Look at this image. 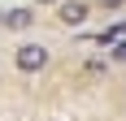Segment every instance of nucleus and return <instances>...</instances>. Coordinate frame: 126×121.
<instances>
[{
	"label": "nucleus",
	"mask_w": 126,
	"mask_h": 121,
	"mask_svg": "<svg viewBox=\"0 0 126 121\" xmlns=\"http://www.w3.org/2000/svg\"><path fill=\"white\" fill-rule=\"evenodd\" d=\"M104 48H109V60H126V35L113 39V43H104Z\"/></svg>",
	"instance_id": "4"
},
{
	"label": "nucleus",
	"mask_w": 126,
	"mask_h": 121,
	"mask_svg": "<svg viewBox=\"0 0 126 121\" xmlns=\"http://www.w3.org/2000/svg\"><path fill=\"white\" fill-rule=\"evenodd\" d=\"M13 65H17L22 73H39L44 65H48V48H44V43H22V48L13 52Z\"/></svg>",
	"instance_id": "1"
},
{
	"label": "nucleus",
	"mask_w": 126,
	"mask_h": 121,
	"mask_svg": "<svg viewBox=\"0 0 126 121\" xmlns=\"http://www.w3.org/2000/svg\"><path fill=\"white\" fill-rule=\"evenodd\" d=\"M87 0H57V17H61L65 26H83L87 22Z\"/></svg>",
	"instance_id": "2"
},
{
	"label": "nucleus",
	"mask_w": 126,
	"mask_h": 121,
	"mask_svg": "<svg viewBox=\"0 0 126 121\" xmlns=\"http://www.w3.org/2000/svg\"><path fill=\"white\" fill-rule=\"evenodd\" d=\"M0 22L9 30H26V26H35V13L31 9H9V13H0Z\"/></svg>",
	"instance_id": "3"
},
{
	"label": "nucleus",
	"mask_w": 126,
	"mask_h": 121,
	"mask_svg": "<svg viewBox=\"0 0 126 121\" xmlns=\"http://www.w3.org/2000/svg\"><path fill=\"white\" fill-rule=\"evenodd\" d=\"M100 4H104V9H122L126 0H100Z\"/></svg>",
	"instance_id": "5"
},
{
	"label": "nucleus",
	"mask_w": 126,
	"mask_h": 121,
	"mask_svg": "<svg viewBox=\"0 0 126 121\" xmlns=\"http://www.w3.org/2000/svg\"><path fill=\"white\" fill-rule=\"evenodd\" d=\"M39 4H57V0H39Z\"/></svg>",
	"instance_id": "6"
}]
</instances>
